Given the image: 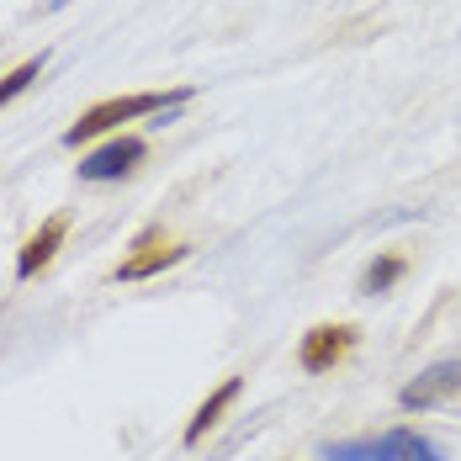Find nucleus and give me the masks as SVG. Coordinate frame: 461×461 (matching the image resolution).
Instances as JSON below:
<instances>
[{
	"mask_svg": "<svg viewBox=\"0 0 461 461\" xmlns=\"http://www.w3.org/2000/svg\"><path fill=\"white\" fill-rule=\"evenodd\" d=\"M461 398V361H429L414 382H403L398 403L414 414V409H440V403H456Z\"/></svg>",
	"mask_w": 461,
	"mask_h": 461,
	"instance_id": "3",
	"label": "nucleus"
},
{
	"mask_svg": "<svg viewBox=\"0 0 461 461\" xmlns=\"http://www.w3.org/2000/svg\"><path fill=\"white\" fill-rule=\"evenodd\" d=\"M185 95H191V91H139V95L95 101L91 112H80V122H69V128H64V143H69V149H80V143L101 139V133H112V128H122V122H133V117L165 112V106H181Z\"/></svg>",
	"mask_w": 461,
	"mask_h": 461,
	"instance_id": "1",
	"label": "nucleus"
},
{
	"mask_svg": "<svg viewBox=\"0 0 461 461\" xmlns=\"http://www.w3.org/2000/svg\"><path fill=\"white\" fill-rule=\"evenodd\" d=\"M323 461H446V451L414 429H387L366 440H334L323 446Z\"/></svg>",
	"mask_w": 461,
	"mask_h": 461,
	"instance_id": "2",
	"label": "nucleus"
},
{
	"mask_svg": "<svg viewBox=\"0 0 461 461\" xmlns=\"http://www.w3.org/2000/svg\"><path fill=\"white\" fill-rule=\"evenodd\" d=\"M143 154H149V149H143V139H133V133H117L112 143H101V149H91V154L80 159V181H122L128 170H139Z\"/></svg>",
	"mask_w": 461,
	"mask_h": 461,
	"instance_id": "4",
	"label": "nucleus"
},
{
	"mask_svg": "<svg viewBox=\"0 0 461 461\" xmlns=\"http://www.w3.org/2000/svg\"><path fill=\"white\" fill-rule=\"evenodd\" d=\"M176 260H185V244H170L165 229H149V233H139L133 255L117 266V281H143L154 271H165V266H176Z\"/></svg>",
	"mask_w": 461,
	"mask_h": 461,
	"instance_id": "6",
	"label": "nucleus"
},
{
	"mask_svg": "<svg viewBox=\"0 0 461 461\" xmlns=\"http://www.w3.org/2000/svg\"><path fill=\"white\" fill-rule=\"evenodd\" d=\"M398 276H403V260H398V255H382V260H371V266H366L361 292H371V297H376V292H387Z\"/></svg>",
	"mask_w": 461,
	"mask_h": 461,
	"instance_id": "10",
	"label": "nucleus"
},
{
	"mask_svg": "<svg viewBox=\"0 0 461 461\" xmlns=\"http://www.w3.org/2000/svg\"><path fill=\"white\" fill-rule=\"evenodd\" d=\"M239 393H244V382H239V376H229V382H223V387H218V393L196 409V414H191V424H185V446H202V435H207L218 419L229 414V403H239Z\"/></svg>",
	"mask_w": 461,
	"mask_h": 461,
	"instance_id": "8",
	"label": "nucleus"
},
{
	"mask_svg": "<svg viewBox=\"0 0 461 461\" xmlns=\"http://www.w3.org/2000/svg\"><path fill=\"white\" fill-rule=\"evenodd\" d=\"M38 75H43V53H38V59H27V64H16V69H11V75L0 80V106H11V101L27 91V86H32Z\"/></svg>",
	"mask_w": 461,
	"mask_h": 461,
	"instance_id": "9",
	"label": "nucleus"
},
{
	"mask_svg": "<svg viewBox=\"0 0 461 461\" xmlns=\"http://www.w3.org/2000/svg\"><path fill=\"white\" fill-rule=\"evenodd\" d=\"M64 233H69V218H48L43 229H38L32 239H27V244H22V255H16V276H22V281H32V276H38V271H43L48 260L59 255Z\"/></svg>",
	"mask_w": 461,
	"mask_h": 461,
	"instance_id": "7",
	"label": "nucleus"
},
{
	"mask_svg": "<svg viewBox=\"0 0 461 461\" xmlns=\"http://www.w3.org/2000/svg\"><path fill=\"white\" fill-rule=\"evenodd\" d=\"M350 345H356V323H319L303 334L297 361H303V371H329L334 361L350 356Z\"/></svg>",
	"mask_w": 461,
	"mask_h": 461,
	"instance_id": "5",
	"label": "nucleus"
}]
</instances>
